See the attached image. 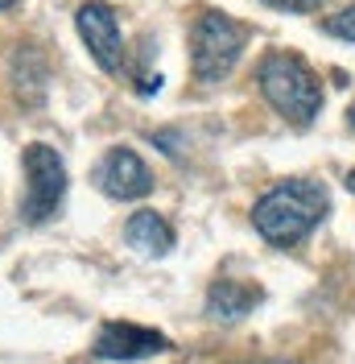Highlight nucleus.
Here are the masks:
<instances>
[{"instance_id":"1","label":"nucleus","mask_w":355,"mask_h":364,"mask_svg":"<svg viewBox=\"0 0 355 364\" xmlns=\"http://www.w3.org/2000/svg\"><path fill=\"white\" fill-rule=\"evenodd\" d=\"M327 211H331V195H327L322 182L285 178L252 203V228L268 245L289 249V245L306 240L314 228L327 220Z\"/></svg>"},{"instance_id":"2","label":"nucleus","mask_w":355,"mask_h":364,"mask_svg":"<svg viewBox=\"0 0 355 364\" xmlns=\"http://www.w3.org/2000/svg\"><path fill=\"white\" fill-rule=\"evenodd\" d=\"M256 83H261L268 108L297 129H306L322 112V83L310 70V63L293 50H268L256 67Z\"/></svg>"},{"instance_id":"3","label":"nucleus","mask_w":355,"mask_h":364,"mask_svg":"<svg viewBox=\"0 0 355 364\" xmlns=\"http://www.w3.org/2000/svg\"><path fill=\"white\" fill-rule=\"evenodd\" d=\"M248 46V29L240 21H231L227 13L207 9L199 21L190 25V70L199 83H223L240 54Z\"/></svg>"},{"instance_id":"4","label":"nucleus","mask_w":355,"mask_h":364,"mask_svg":"<svg viewBox=\"0 0 355 364\" xmlns=\"http://www.w3.org/2000/svg\"><path fill=\"white\" fill-rule=\"evenodd\" d=\"M25 166V195H21V220L25 224H45L54 220V211L62 207L67 195V161L54 145L33 141L21 154Z\"/></svg>"},{"instance_id":"5","label":"nucleus","mask_w":355,"mask_h":364,"mask_svg":"<svg viewBox=\"0 0 355 364\" xmlns=\"http://www.w3.org/2000/svg\"><path fill=\"white\" fill-rule=\"evenodd\" d=\"M75 25H79V38L87 42L95 67L108 70V75H120V67H124V33H120L116 9L104 4V0H87V4H79Z\"/></svg>"},{"instance_id":"6","label":"nucleus","mask_w":355,"mask_h":364,"mask_svg":"<svg viewBox=\"0 0 355 364\" xmlns=\"http://www.w3.org/2000/svg\"><path fill=\"white\" fill-rule=\"evenodd\" d=\"M174 343L170 336H161L153 327H136V323H104L95 331V343H91V356L99 360H149V356H161L170 352Z\"/></svg>"},{"instance_id":"7","label":"nucleus","mask_w":355,"mask_h":364,"mask_svg":"<svg viewBox=\"0 0 355 364\" xmlns=\"http://www.w3.org/2000/svg\"><path fill=\"white\" fill-rule=\"evenodd\" d=\"M95 186L108 195V199H120V203H133V199H145L153 191V174L149 166L136 158L133 149H108L104 158L95 161Z\"/></svg>"},{"instance_id":"8","label":"nucleus","mask_w":355,"mask_h":364,"mask_svg":"<svg viewBox=\"0 0 355 364\" xmlns=\"http://www.w3.org/2000/svg\"><path fill=\"white\" fill-rule=\"evenodd\" d=\"M124 240H129V249L145 252V257H165L174 249V228L157 211H136L124 224Z\"/></svg>"},{"instance_id":"9","label":"nucleus","mask_w":355,"mask_h":364,"mask_svg":"<svg viewBox=\"0 0 355 364\" xmlns=\"http://www.w3.org/2000/svg\"><path fill=\"white\" fill-rule=\"evenodd\" d=\"M261 302V290L256 286H244V282H211L207 290V315L219 318V323H240L244 315H252V306Z\"/></svg>"},{"instance_id":"10","label":"nucleus","mask_w":355,"mask_h":364,"mask_svg":"<svg viewBox=\"0 0 355 364\" xmlns=\"http://www.w3.org/2000/svg\"><path fill=\"white\" fill-rule=\"evenodd\" d=\"M331 38H343V42L355 46V4L351 9H343V13H334V17H327V25H322Z\"/></svg>"},{"instance_id":"11","label":"nucleus","mask_w":355,"mask_h":364,"mask_svg":"<svg viewBox=\"0 0 355 364\" xmlns=\"http://www.w3.org/2000/svg\"><path fill=\"white\" fill-rule=\"evenodd\" d=\"M268 9H281V13H314L322 0H261Z\"/></svg>"},{"instance_id":"12","label":"nucleus","mask_w":355,"mask_h":364,"mask_svg":"<svg viewBox=\"0 0 355 364\" xmlns=\"http://www.w3.org/2000/svg\"><path fill=\"white\" fill-rule=\"evenodd\" d=\"M343 186H347V191L355 195V170H347V178H343Z\"/></svg>"},{"instance_id":"13","label":"nucleus","mask_w":355,"mask_h":364,"mask_svg":"<svg viewBox=\"0 0 355 364\" xmlns=\"http://www.w3.org/2000/svg\"><path fill=\"white\" fill-rule=\"evenodd\" d=\"M347 124H351V129H355V104H351V108H347Z\"/></svg>"},{"instance_id":"14","label":"nucleus","mask_w":355,"mask_h":364,"mask_svg":"<svg viewBox=\"0 0 355 364\" xmlns=\"http://www.w3.org/2000/svg\"><path fill=\"white\" fill-rule=\"evenodd\" d=\"M256 364H297V360H256Z\"/></svg>"},{"instance_id":"15","label":"nucleus","mask_w":355,"mask_h":364,"mask_svg":"<svg viewBox=\"0 0 355 364\" xmlns=\"http://www.w3.org/2000/svg\"><path fill=\"white\" fill-rule=\"evenodd\" d=\"M13 4H17V0H0V9H13Z\"/></svg>"}]
</instances>
